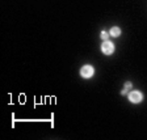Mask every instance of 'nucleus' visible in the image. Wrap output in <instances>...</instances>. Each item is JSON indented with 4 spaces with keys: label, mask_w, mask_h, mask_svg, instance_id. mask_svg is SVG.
<instances>
[{
    "label": "nucleus",
    "mask_w": 147,
    "mask_h": 140,
    "mask_svg": "<svg viewBox=\"0 0 147 140\" xmlns=\"http://www.w3.org/2000/svg\"><path fill=\"white\" fill-rule=\"evenodd\" d=\"M93 73H95V70H93L92 66H84V67H82V70H80V75H82V77H84V79L92 77Z\"/></svg>",
    "instance_id": "1"
},
{
    "label": "nucleus",
    "mask_w": 147,
    "mask_h": 140,
    "mask_svg": "<svg viewBox=\"0 0 147 140\" xmlns=\"http://www.w3.org/2000/svg\"><path fill=\"white\" fill-rule=\"evenodd\" d=\"M142 100H143V96H142L141 92H138V90H134L129 94V101L133 102V104H139Z\"/></svg>",
    "instance_id": "2"
},
{
    "label": "nucleus",
    "mask_w": 147,
    "mask_h": 140,
    "mask_svg": "<svg viewBox=\"0 0 147 140\" xmlns=\"http://www.w3.org/2000/svg\"><path fill=\"white\" fill-rule=\"evenodd\" d=\"M101 50H102V52L105 55H110V54H113V51H114V46L109 41H104V43L101 45Z\"/></svg>",
    "instance_id": "3"
},
{
    "label": "nucleus",
    "mask_w": 147,
    "mask_h": 140,
    "mask_svg": "<svg viewBox=\"0 0 147 140\" xmlns=\"http://www.w3.org/2000/svg\"><path fill=\"white\" fill-rule=\"evenodd\" d=\"M119 34H121V29H119V27L114 26V27H112V29H110V36H112V37H118Z\"/></svg>",
    "instance_id": "4"
},
{
    "label": "nucleus",
    "mask_w": 147,
    "mask_h": 140,
    "mask_svg": "<svg viewBox=\"0 0 147 140\" xmlns=\"http://www.w3.org/2000/svg\"><path fill=\"white\" fill-rule=\"evenodd\" d=\"M100 37H101V40H102V41H108V37H109V34H108L107 31H101Z\"/></svg>",
    "instance_id": "5"
},
{
    "label": "nucleus",
    "mask_w": 147,
    "mask_h": 140,
    "mask_svg": "<svg viewBox=\"0 0 147 140\" xmlns=\"http://www.w3.org/2000/svg\"><path fill=\"white\" fill-rule=\"evenodd\" d=\"M125 88L126 89H130V88H131V82H126V84H125Z\"/></svg>",
    "instance_id": "6"
}]
</instances>
